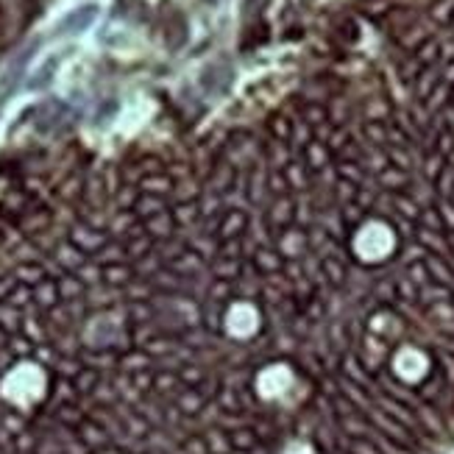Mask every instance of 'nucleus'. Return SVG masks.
Returning a JSON list of instances; mask_svg holds the SVG:
<instances>
[{"label": "nucleus", "mask_w": 454, "mask_h": 454, "mask_svg": "<svg viewBox=\"0 0 454 454\" xmlns=\"http://www.w3.org/2000/svg\"><path fill=\"white\" fill-rule=\"evenodd\" d=\"M95 14H98V8L95 6H84V8H78V11H73L64 22H61V31L64 34H73V31H84L92 20H95Z\"/></svg>", "instance_id": "f257e3e1"}]
</instances>
